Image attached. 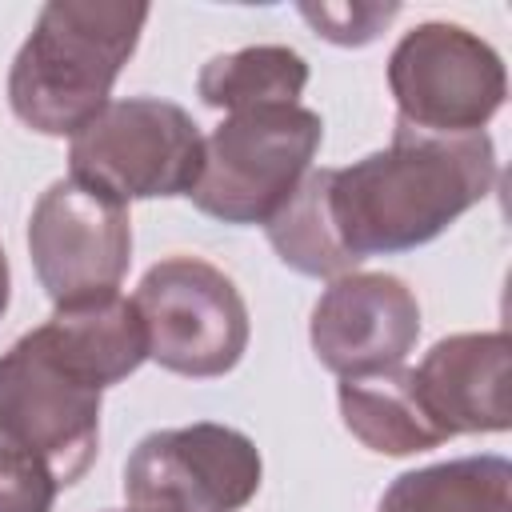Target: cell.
Masks as SVG:
<instances>
[{"instance_id":"6da1fadb","label":"cell","mask_w":512,"mask_h":512,"mask_svg":"<svg viewBox=\"0 0 512 512\" xmlns=\"http://www.w3.org/2000/svg\"><path fill=\"white\" fill-rule=\"evenodd\" d=\"M496 148L476 136L392 132V144L348 168H328L324 204L340 248L360 264L432 244L496 188Z\"/></svg>"},{"instance_id":"ba28073f","label":"cell","mask_w":512,"mask_h":512,"mask_svg":"<svg viewBox=\"0 0 512 512\" xmlns=\"http://www.w3.org/2000/svg\"><path fill=\"white\" fill-rule=\"evenodd\" d=\"M260 480V448L212 420L148 432L124 460V496L140 512H240Z\"/></svg>"},{"instance_id":"2e32d148","label":"cell","mask_w":512,"mask_h":512,"mask_svg":"<svg viewBox=\"0 0 512 512\" xmlns=\"http://www.w3.org/2000/svg\"><path fill=\"white\" fill-rule=\"evenodd\" d=\"M324 184H328V168H312L300 180V188L292 192V200L264 224L268 244L280 256V264H288L292 272L312 276V280H336V276H348L360 268L340 248V240L328 224Z\"/></svg>"},{"instance_id":"e0dca14e","label":"cell","mask_w":512,"mask_h":512,"mask_svg":"<svg viewBox=\"0 0 512 512\" xmlns=\"http://www.w3.org/2000/svg\"><path fill=\"white\" fill-rule=\"evenodd\" d=\"M300 16L316 28V36L360 48L372 44L400 16V4H300Z\"/></svg>"},{"instance_id":"ffe728a7","label":"cell","mask_w":512,"mask_h":512,"mask_svg":"<svg viewBox=\"0 0 512 512\" xmlns=\"http://www.w3.org/2000/svg\"><path fill=\"white\" fill-rule=\"evenodd\" d=\"M124 512H140V508H124Z\"/></svg>"},{"instance_id":"5bb4252c","label":"cell","mask_w":512,"mask_h":512,"mask_svg":"<svg viewBox=\"0 0 512 512\" xmlns=\"http://www.w3.org/2000/svg\"><path fill=\"white\" fill-rule=\"evenodd\" d=\"M376 512H512V464L504 456H456L396 476Z\"/></svg>"},{"instance_id":"4fadbf2b","label":"cell","mask_w":512,"mask_h":512,"mask_svg":"<svg viewBox=\"0 0 512 512\" xmlns=\"http://www.w3.org/2000/svg\"><path fill=\"white\" fill-rule=\"evenodd\" d=\"M336 404H340L344 428L368 452L416 456V452L444 444L440 432L428 424L416 392H412L408 368H392V372H380L368 380H340Z\"/></svg>"},{"instance_id":"5b68a950","label":"cell","mask_w":512,"mask_h":512,"mask_svg":"<svg viewBox=\"0 0 512 512\" xmlns=\"http://www.w3.org/2000/svg\"><path fill=\"white\" fill-rule=\"evenodd\" d=\"M396 128L420 136H476L504 108L508 72L500 52L464 24L424 20L388 56Z\"/></svg>"},{"instance_id":"ac0fdd59","label":"cell","mask_w":512,"mask_h":512,"mask_svg":"<svg viewBox=\"0 0 512 512\" xmlns=\"http://www.w3.org/2000/svg\"><path fill=\"white\" fill-rule=\"evenodd\" d=\"M56 492L60 484L44 460L0 444V512H52Z\"/></svg>"},{"instance_id":"9c48e42d","label":"cell","mask_w":512,"mask_h":512,"mask_svg":"<svg viewBox=\"0 0 512 512\" xmlns=\"http://www.w3.org/2000/svg\"><path fill=\"white\" fill-rule=\"evenodd\" d=\"M28 256L56 308L108 300L132 264L128 208L72 176L52 180L28 216Z\"/></svg>"},{"instance_id":"277c9868","label":"cell","mask_w":512,"mask_h":512,"mask_svg":"<svg viewBox=\"0 0 512 512\" xmlns=\"http://www.w3.org/2000/svg\"><path fill=\"white\" fill-rule=\"evenodd\" d=\"M204 160L196 120L160 96L108 100L68 144V176L116 204L188 196Z\"/></svg>"},{"instance_id":"3957f363","label":"cell","mask_w":512,"mask_h":512,"mask_svg":"<svg viewBox=\"0 0 512 512\" xmlns=\"http://www.w3.org/2000/svg\"><path fill=\"white\" fill-rule=\"evenodd\" d=\"M324 120L304 104L248 108L204 136L188 200L220 224H268L312 172Z\"/></svg>"},{"instance_id":"9a60e30c","label":"cell","mask_w":512,"mask_h":512,"mask_svg":"<svg viewBox=\"0 0 512 512\" xmlns=\"http://www.w3.org/2000/svg\"><path fill=\"white\" fill-rule=\"evenodd\" d=\"M308 88V60L284 44H252L212 56L196 76V96L220 112L300 104Z\"/></svg>"},{"instance_id":"8992f818","label":"cell","mask_w":512,"mask_h":512,"mask_svg":"<svg viewBox=\"0 0 512 512\" xmlns=\"http://www.w3.org/2000/svg\"><path fill=\"white\" fill-rule=\"evenodd\" d=\"M148 360L188 380H212L240 364L248 348V304L232 276L200 256H168L152 264L132 296Z\"/></svg>"},{"instance_id":"7c38bea8","label":"cell","mask_w":512,"mask_h":512,"mask_svg":"<svg viewBox=\"0 0 512 512\" xmlns=\"http://www.w3.org/2000/svg\"><path fill=\"white\" fill-rule=\"evenodd\" d=\"M36 336L100 392L128 380L148 360V332L132 296H108L80 308H56Z\"/></svg>"},{"instance_id":"7a4b0ae2","label":"cell","mask_w":512,"mask_h":512,"mask_svg":"<svg viewBox=\"0 0 512 512\" xmlns=\"http://www.w3.org/2000/svg\"><path fill=\"white\" fill-rule=\"evenodd\" d=\"M148 4L52 0L40 8L8 72V104L40 136H76L132 60Z\"/></svg>"},{"instance_id":"52a82bcc","label":"cell","mask_w":512,"mask_h":512,"mask_svg":"<svg viewBox=\"0 0 512 512\" xmlns=\"http://www.w3.org/2000/svg\"><path fill=\"white\" fill-rule=\"evenodd\" d=\"M104 392L72 372L36 328L0 356V444L48 464L60 488L96 460Z\"/></svg>"},{"instance_id":"d6986e66","label":"cell","mask_w":512,"mask_h":512,"mask_svg":"<svg viewBox=\"0 0 512 512\" xmlns=\"http://www.w3.org/2000/svg\"><path fill=\"white\" fill-rule=\"evenodd\" d=\"M8 300H12V272H8V256H4V248H0V316H4Z\"/></svg>"},{"instance_id":"30bf717a","label":"cell","mask_w":512,"mask_h":512,"mask_svg":"<svg viewBox=\"0 0 512 512\" xmlns=\"http://www.w3.org/2000/svg\"><path fill=\"white\" fill-rule=\"evenodd\" d=\"M308 340L316 360L340 380L404 368L420 340L416 292L392 272L336 276L312 308Z\"/></svg>"},{"instance_id":"8fae6325","label":"cell","mask_w":512,"mask_h":512,"mask_svg":"<svg viewBox=\"0 0 512 512\" xmlns=\"http://www.w3.org/2000/svg\"><path fill=\"white\" fill-rule=\"evenodd\" d=\"M508 360V332H456L436 340L424 360L408 368L412 392L440 440L512 428Z\"/></svg>"}]
</instances>
